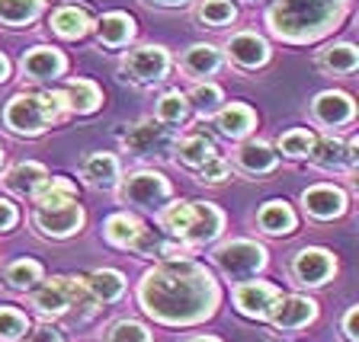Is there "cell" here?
Listing matches in <instances>:
<instances>
[{
	"label": "cell",
	"mask_w": 359,
	"mask_h": 342,
	"mask_svg": "<svg viewBox=\"0 0 359 342\" xmlns=\"http://www.w3.org/2000/svg\"><path fill=\"white\" fill-rule=\"evenodd\" d=\"M65 112H77V115H90L103 106V90L93 80H71L65 83V90H58Z\"/></svg>",
	"instance_id": "44dd1931"
},
{
	"label": "cell",
	"mask_w": 359,
	"mask_h": 342,
	"mask_svg": "<svg viewBox=\"0 0 359 342\" xmlns=\"http://www.w3.org/2000/svg\"><path fill=\"white\" fill-rule=\"evenodd\" d=\"M45 0H0V22L4 26H26L42 13Z\"/></svg>",
	"instance_id": "836d02e7"
},
{
	"label": "cell",
	"mask_w": 359,
	"mask_h": 342,
	"mask_svg": "<svg viewBox=\"0 0 359 342\" xmlns=\"http://www.w3.org/2000/svg\"><path fill=\"white\" fill-rule=\"evenodd\" d=\"M318 67L324 74H334V77H344V74H353L359 67V52L353 48L350 42L344 45H327L318 52Z\"/></svg>",
	"instance_id": "83f0119b"
},
{
	"label": "cell",
	"mask_w": 359,
	"mask_h": 342,
	"mask_svg": "<svg viewBox=\"0 0 359 342\" xmlns=\"http://www.w3.org/2000/svg\"><path fill=\"white\" fill-rule=\"evenodd\" d=\"M238 10H234L231 0H202L199 10H196V20L202 26H212V29H222L228 22H234Z\"/></svg>",
	"instance_id": "d590c367"
},
{
	"label": "cell",
	"mask_w": 359,
	"mask_h": 342,
	"mask_svg": "<svg viewBox=\"0 0 359 342\" xmlns=\"http://www.w3.org/2000/svg\"><path fill=\"white\" fill-rule=\"evenodd\" d=\"M346 192L340 186H330V183H321V186H308L302 192V208L311 221H334V218L346 215Z\"/></svg>",
	"instance_id": "4fadbf2b"
},
{
	"label": "cell",
	"mask_w": 359,
	"mask_h": 342,
	"mask_svg": "<svg viewBox=\"0 0 359 342\" xmlns=\"http://www.w3.org/2000/svg\"><path fill=\"white\" fill-rule=\"evenodd\" d=\"M83 282H87V291L93 294L97 304H112V301H119L126 294V276L116 272V269H97Z\"/></svg>",
	"instance_id": "4316f807"
},
{
	"label": "cell",
	"mask_w": 359,
	"mask_h": 342,
	"mask_svg": "<svg viewBox=\"0 0 359 342\" xmlns=\"http://www.w3.org/2000/svg\"><path fill=\"white\" fill-rule=\"evenodd\" d=\"M16 221H20V211H16L13 201L0 199V234L10 231V227H16Z\"/></svg>",
	"instance_id": "7bdbcfd3"
},
{
	"label": "cell",
	"mask_w": 359,
	"mask_h": 342,
	"mask_svg": "<svg viewBox=\"0 0 359 342\" xmlns=\"http://www.w3.org/2000/svg\"><path fill=\"white\" fill-rule=\"evenodd\" d=\"M228 61L238 67H244V71H257V67H263L269 61V45L263 36H257V32H234L231 38H228Z\"/></svg>",
	"instance_id": "2e32d148"
},
{
	"label": "cell",
	"mask_w": 359,
	"mask_h": 342,
	"mask_svg": "<svg viewBox=\"0 0 359 342\" xmlns=\"http://www.w3.org/2000/svg\"><path fill=\"white\" fill-rule=\"evenodd\" d=\"M350 0H273L266 29L289 45H308L340 26Z\"/></svg>",
	"instance_id": "7a4b0ae2"
},
{
	"label": "cell",
	"mask_w": 359,
	"mask_h": 342,
	"mask_svg": "<svg viewBox=\"0 0 359 342\" xmlns=\"http://www.w3.org/2000/svg\"><path fill=\"white\" fill-rule=\"evenodd\" d=\"M276 164H279V154L266 141H244L234 150V166L244 176H266V173L276 170Z\"/></svg>",
	"instance_id": "d6986e66"
},
{
	"label": "cell",
	"mask_w": 359,
	"mask_h": 342,
	"mask_svg": "<svg viewBox=\"0 0 359 342\" xmlns=\"http://www.w3.org/2000/svg\"><path fill=\"white\" fill-rule=\"evenodd\" d=\"M10 80V61L0 55V83H7Z\"/></svg>",
	"instance_id": "ee69618b"
},
{
	"label": "cell",
	"mask_w": 359,
	"mask_h": 342,
	"mask_svg": "<svg viewBox=\"0 0 359 342\" xmlns=\"http://www.w3.org/2000/svg\"><path fill=\"white\" fill-rule=\"evenodd\" d=\"M314 141H318V138H314L308 128H289V131L279 134L276 150H279V154H285L289 160H305V157L311 154Z\"/></svg>",
	"instance_id": "e575fe53"
},
{
	"label": "cell",
	"mask_w": 359,
	"mask_h": 342,
	"mask_svg": "<svg viewBox=\"0 0 359 342\" xmlns=\"http://www.w3.org/2000/svg\"><path fill=\"white\" fill-rule=\"evenodd\" d=\"M187 342H222V339H215V336H189Z\"/></svg>",
	"instance_id": "bcb514c9"
},
{
	"label": "cell",
	"mask_w": 359,
	"mask_h": 342,
	"mask_svg": "<svg viewBox=\"0 0 359 342\" xmlns=\"http://www.w3.org/2000/svg\"><path fill=\"white\" fill-rule=\"evenodd\" d=\"M93 29L87 10H77V7H58L52 13V32L61 38H83L87 32Z\"/></svg>",
	"instance_id": "4dcf8cb0"
},
{
	"label": "cell",
	"mask_w": 359,
	"mask_h": 342,
	"mask_svg": "<svg viewBox=\"0 0 359 342\" xmlns=\"http://www.w3.org/2000/svg\"><path fill=\"white\" fill-rule=\"evenodd\" d=\"M224 231V215L212 205V201H189V221L180 234V240L187 246L212 243L218 234Z\"/></svg>",
	"instance_id": "7c38bea8"
},
{
	"label": "cell",
	"mask_w": 359,
	"mask_h": 342,
	"mask_svg": "<svg viewBox=\"0 0 359 342\" xmlns=\"http://www.w3.org/2000/svg\"><path fill=\"white\" fill-rule=\"evenodd\" d=\"M32 227L42 237L67 240L83 227V208L77 205V199L67 201V205H58V208H32Z\"/></svg>",
	"instance_id": "30bf717a"
},
{
	"label": "cell",
	"mask_w": 359,
	"mask_h": 342,
	"mask_svg": "<svg viewBox=\"0 0 359 342\" xmlns=\"http://www.w3.org/2000/svg\"><path fill=\"white\" fill-rule=\"evenodd\" d=\"M311 119L324 128H344L356 119V103H353V97L337 93V90L318 93L311 99Z\"/></svg>",
	"instance_id": "5bb4252c"
},
{
	"label": "cell",
	"mask_w": 359,
	"mask_h": 342,
	"mask_svg": "<svg viewBox=\"0 0 359 342\" xmlns=\"http://www.w3.org/2000/svg\"><path fill=\"white\" fill-rule=\"evenodd\" d=\"M148 3H157V7H183L189 0H148Z\"/></svg>",
	"instance_id": "f6af8a7d"
},
{
	"label": "cell",
	"mask_w": 359,
	"mask_h": 342,
	"mask_svg": "<svg viewBox=\"0 0 359 342\" xmlns=\"http://www.w3.org/2000/svg\"><path fill=\"white\" fill-rule=\"evenodd\" d=\"M20 342H65V333L52 323H39L36 329H26V336Z\"/></svg>",
	"instance_id": "60d3db41"
},
{
	"label": "cell",
	"mask_w": 359,
	"mask_h": 342,
	"mask_svg": "<svg viewBox=\"0 0 359 342\" xmlns=\"http://www.w3.org/2000/svg\"><path fill=\"white\" fill-rule=\"evenodd\" d=\"M244 3H257V0H244Z\"/></svg>",
	"instance_id": "c3c4849f"
},
{
	"label": "cell",
	"mask_w": 359,
	"mask_h": 342,
	"mask_svg": "<svg viewBox=\"0 0 359 342\" xmlns=\"http://www.w3.org/2000/svg\"><path fill=\"white\" fill-rule=\"evenodd\" d=\"M42 282V266L36 259H16L4 269V285L13 291H32Z\"/></svg>",
	"instance_id": "1f68e13d"
},
{
	"label": "cell",
	"mask_w": 359,
	"mask_h": 342,
	"mask_svg": "<svg viewBox=\"0 0 359 342\" xmlns=\"http://www.w3.org/2000/svg\"><path fill=\"white\" fill-rule=\"evenodd\" d=\"M167 71H170V52L164 45H138V48L122 55V74L142 87L161 83Z\"/></svg>",
	"instance_id": "52a82bcc"
},
{
	"label": "cell",
	"mask_w": 359,
	"mask_h": 342,
	"mask_svg": "<svg viewBox=\"0 0 359 342\" xmlns=\"http://www.w3.org/2000/svg\"><path fill=\"white\" fill-rule=\"evenodd\" d=\"M67 71V58L58 52V48H48V45H39L32 52H26L22 58V77L29 80H55Z\"/></svg>",
	"instance_id": "ac0fdd59"
},
{
	"label": "cell",
	"mask_w": 359,
	"mask_h": 342,
	"mask_svg": "<svg viewBox=\"0 0 359 342\" xmlns=\"http://www.w3.org/2000/svg\"><path fill=\"white\" fill-rule=\"evenodd\" d=\"M187 103L193 106L199 115H212V112L218 109V103H222V87H218V83H209V80L196 83V87L189 90Z\"/></svg>",
	"instance_id": "8d00e7d4"
},
{
	"label": "cell",
	"mask_w": 359,
	"mask_h": 342,
	"mask_svg": "<svg viewBox=\"0 0 359 342\" xmlns=\"http://www.w3.org/2000/svg\"><path fill=\"white\" fill-rule=\"evenodd\" d=\"M266 320L283 333H295V329H305L308 323L318 320V304L305 294H283L279 291V298L266 311Z\"/></svg>",
	"instance_id": "9c48e42d"
},
{
	"label": "cell",
	"mask_w": 359,
	"mask_h": 342,
	"mask_svg": "<svg viewBox=\"0 0 359 342\" xmlns=\"http://www.w3.org/2000/svg\"><path fill=\"white\" fill-rule=\"evenodd\" d=\"M257 227H260L263 234H269V237H289V234H295V227H299V218H295L289 201L273 199L257 211Z\"/></svg>",
	"instance_id": "ffe728a7"
},
{
	"label": "cell",
	"mask_w": 359,
	"mask_h": 342,
	"mask_svg": "<svg viewBox=\"0 0 359 342\" xmlns=\"http://www.w3.org/2000/svg\"><path fill=\"white\" fill-rule=\"evenodd\" d=\"M103 342H154L148 333V327L138 320H116L106 329Z\"/></svg>",
	"instance_id": "74e56055"
},
{
	"label": "cell",
	"mask_w": 359,
	"mask_h": 342,
	"mask_svg": "<svg viewBox=\"0 0 359 342\" xmlns=\"http://www.w3.org/2000/svg\"><path fill=\"white\" fill-rule=\"evenodd\" d=\"M289 276L302 288H321V285H327L337 276V259L334 253H327L321 246H305V250H299L292 256Z\"/></svg>",
	"instance_id": "ba28073f"
},
{
	"label": "cell",
	"mask_w": 359,
	"mask_h": 342,
	"mask_svg": "<svg viewBox=\"0 0 359 342\" xmlns=\"http://www.w3.org/2000/svg\"><path fill=\"white\" fill-rule=\"evenodd\" d=\"M218 282L193 259H173L148 269L138 282V304L151 320L167 327H193L218 307Z\"/></svg>",
	"instance_id": "6da1fadb"
},
{
	"label": "cell",
	"mask_w": 359,
	"mask_h": 342,
	"mask_svg": "<svg viewBox=\"0 0 359 342\" xmlns=\"http://www.w3.org/2000/svg\"><path fill=\"white\" fill-rule=\"evenodd\" d=\"M173 154H177V160L183 166L199 170L209 157H215V144H212V138H205V134H187V138L173 141Z\"/></svg>",
	"instance_id": "f546056e"
},
{
	"label": "cell",
	"mask_w": 359,
	"mask_h": 342,
	"mask_svg": "<svg viewBox=\"0 0 359 342\" xmlns=\"http://www.w3.org/2000/svg\"><path fill=\"white\" fill-rule=\"evenodd\" d=\"M122 205H138V208H161L167 199L173 195L170 179H164L157 170H135L116 189Z\"/></svg>",
	"instance_id": "8992f818"
},
{
	"label": "cell",
	"mask_w": 359,
	"mask_h": 342,
	"mask_svg": "<svg viewBox=\"0 0 359 342\" xmlns=\"http://www.w3.org/2000/svg\"><path fill=\"white\" fill-rule=\"evenodd\" d=\"M0 164H4V148H0Z\"/></svg>",
	"instance_id": "7dc6e473"
},
{
	"label": "cell",
	"mask_w": 359,
	"mask_h": 342,
	"mask_svg": "<svg viewBox=\"0 0 359 342\" xmlns=\"http://www.w3.org/2000/svg\"><path fill=\"white\" fill-rule=\"evenodd\" d=\"M154 119L161 122V125H167V128L183 125V122L189 119L187 97H183L180 90H173V93H164V97L157 99V106H154Z\"/></svg>",
	"instance_id": "d6a6232c"
},
{
	"label": "cell",
	"mask_w": 359,
	"mask_h": 342,
	"mask_svg": "<svg viewBox=\"0 0 359 342\" xmlns=\"http://www.w3.org/2000/svg\"><path fill=\"white\" fill-rule=\"evenodd\" d=\"M222 52H218L215 45H189L187 52H183V58H180V71L183 74H189L193 80H205V77L218 74V67H222Z\"/></svg>",
	"instance_id": "7402d4cb"
},
{
	"label": "cell",
	"mask_w": 359,
	"mask_h": 342,
	"mask_svg": "<svg viewBox=\"0 0 359 342\" xmlns=\"http://www.w3.org/2000/svg\"><path fill=\"white\" fill-rule=\"evenodd\" d=\"M308 160H311V166H318L324 173H353L359 164V141L356 138H350V141L321 138V141H314Z\"/></svg>",
	"instance_id": "8fae6325"
},
{
	"label": "cell",
	"mask_w": 359,
	"mask_h": 342,
	"mask_svg": "<svg viewBox=\"0 0 359 342\" xmlns=\"http://www.w3.org/2000/svg\"><path fill=\"white\" fill-rule=\"evenodd\" d=\"M45 176H48V170H45L42 164H36V160H22V164L10 166V170L4 173V189L13 192V195H20V199H32V192L45 183Z\"/></svg>",
	"instance_id": "603a6c76"
},
{
	"label": "cell",
	"mask_w": 359,
	"mask_h": 342,
	"mask_svg": "<svg viewBox=\"0 0 359 342\" xmlns=\"http://www.w3.org/2000/svg\"><path fill=\"white\" fill-rule=\"evenodd\" d=\"M97 36L100 45H109V48H122L135 38V20L128 13H106L97 22Z\"/></svg>",
	"instance_id": "f1b7e54d"
},
{
	"label": "cell",
	"mask_w": 359,
	"mask_h": 342,
	"mask_svg": "<svg viewBox=\"0 0 359 342\" xmlns=\"http://www.w3.org/2000/svg\"><path fill=\"white\" fill-rule=\"evenodd\" d=\"M81 176L87 179L90 186L97 189H109L119 183V160L106 150H97V154H87L81 160Z\"/></svg>",
	"instance_id": "d4e9b609"
},
{
	"label": "cell",
	"mask_w": 359,
	"mask_h": 342,
	"mask_svg": "<svg viewBox=\"0 0 359 342\" xmlns=\"http://www.w3.org/2000/svg\"><path fill=\"white\" fill-rule=\"evenodd\" d=\"M144 231H148V227L135 215H128V211H116V215H109L103 224V237L109 240L112 246H119V250H128V246L135 250V243L142 240Z\"/></svg>",
	"instance_id": "cb8c5ba5"
},
{
	"label": "cell",
	"mask_w": 359,
	"mask_h": 342,
	"mask_svg": "<svg viewBox=\"0 0 359 342\" xmlns=\"http://www.w3.org/2000/svg\"><path fill=\"white\" fill-rule=\"evenodd\" d=\"M212 262L218 266V272L224 278L244 282V278H254L266 266V250L254 240H228L212 253Z\"/></svg>",
	"instance_id": "277c9868"
},
{
	"label": "cell",
	"mask_w": 359,
	"mask_h": 342,
	"mask_svg": "<svg viewBox=\"0 0 359 342\" xmlns=\"http://www.w3.org/2000/svg\"><path fill=\"white\" fill-rule=\"evenodd\" d=\"M340 329H344V339H346V342H359V304H353L350 311L344 313V320H340Z\"/></svg>",
	"instance_id": "b9f144b4"
},
{
	"label": "cell",
	"mask_w": 359,
	"mask_h": 342,
	"mask_svg": "<svg viewBox=\"0 0 359 342\" xmlns=\"http://www.w3.org/2000/svg\"><path fill=\"white\" fill-rule=\"evenodd\" d=\"M29 329L26 313L16 307H0V342H20Z\"/></svg>",
	"instance_id": "f35d334b"
},
{
	"label": "cell",
	"mask_w": 359,
	"mask_h": 342,
	"mask_svg": "<svg viewBox=\"0 0 359 342\" xmlns=\"http://www.w3.org/2000/svg\"><path fill=\"white\" fill-rule=\"evenodd\" d=\"M77 199V183L65 176H45V183L32 192V208H58Z\"/></svg>",
	"instance_id": "484cf974"
},
{
	"label": "cell",
	"mask_w": 359,
	"mask_h": 342,
	"mask_svg": "<svg viewBox=\"0 0 359 342\" xmlns=\"http://www.w3.org/2000/svg\"><path fill=\"white\" fill-rule=\"evenodd\" d=\"M231 176V164L224 160V157H209L205 164L199 166V179L202 183H209V186H218V183H224V179Z\"/></svg>",
	"instance_id": "ab89813d"
},
{
	"label": "cell",
	"mask_w": 359,
	"mask_h": 342,
	"mask_svg": "<svg viewBox=\"0 0 359 342\" xmlns=\"http://www.w3.org/2000/svg\"><path fill=\"white\" fill-rule=\"evenodd\" d=\"M67 112L61 106L58 93H42V97H32V93H16L7 106H4V125L7 131L20 134V138H39L42 131L61 122Z\"/></svg>",
	"instance_id": "3957f363"
},
{
	"label": "cell",
	"mask_w": 359,
	"mask_h": 342,
	"mask_svg": "<svg viewBox=\"0 0 359 342\" xmlns=\"http://www.w3.org/2000/svg\"><path fill=\"white\" fill-rule=\"evenodd\" d=\"M212 122H215L218 134L228 141H241L257 128V115L247 103H228L224 109L212 112Z\"/></svg>",
	"instance_id": "e0dca14e"
},
{
	"label": "cell",
	"mask_w": 359,
	"mask_h": 342,
	"mask_svg": "<svg viewBox=\"0 0 359 342\" xmlns=\"http://www.w3.org/2000/svg\"><path fill=\"white\" fill-rule=\"evenodd\" d=\"M234 298V307H238V313H244V317H250V320H263L269 311V304L279 298V288L269 282H241L234 285L231 291Z\"/></svg>",
	"instance_id": "9a60e30c"
},
{
	"label": "cell",
	"mask_w": 359,
	"mask_h": 342,
	"mask_svg": "<svg viewBox=\"0 0 359 342\" xmlns=\"http://www.w3.org/2000/svg\"><path fill=\"white\" fill-rule=\"evenodd\" d=\"M173 141L177 138L167 125H161L157 119H142L122 134V150L138 157V160H164L173 154Z\"/></svg>",
	"instance_id": "5b68a950"
}]
</instances>
